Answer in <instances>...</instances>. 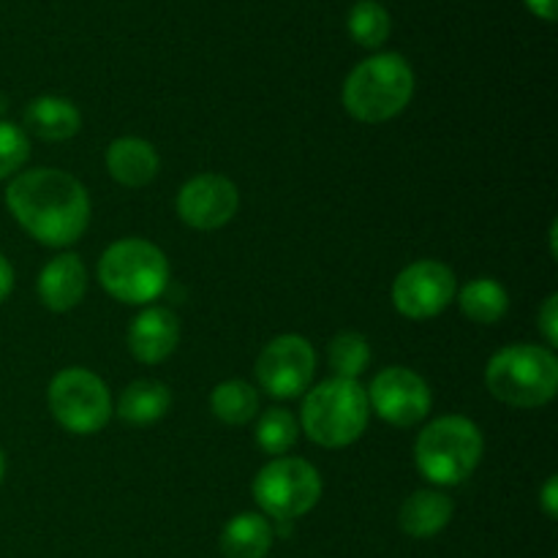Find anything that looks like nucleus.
<instances>
[{
  "instance_id": "9",
  "label": "nucleus",
  "mask_w": 558,
  "mask_h": 558,
  "mask_svg": "<svg viewBox=\"0 0 558 558\" xmlns=\"http://www.w3.org/2000/svg\"><path fill=\"white\" fill-rule=\"evenodd\" d=\"M316 368L314 347L303 336H278L256 360V379L272 398H298L311 387Z\"/></svg>"
},
{
  "instance_id": "21",
  "label": "nucleus",
  "mask_w": 558,
  "mask_h": 558,
  "mask_svg": "<svg viewBox=\"0 0 558 558\" xmlns=\"http://www.w3.org/2000/svg\"><path fill=\"white\" fill-rule=\"evenodd\" d=\"M210 409L221 423L245 425L259 412V396L254 387L243 379H229L213 390Z\"/></svg>"
},
{
  "instance_id": "12",
  "label": "nucleus",
  "mask_w": 558,
  "mask_h": 558,
  "mask_svg": "<svg viewBox=\"0 0 558 558\" xmlns=\"http://www.w3.org/2000/svg\"><path fill=\"white\" fill-rule=\"evenodd\" d=\"M240 194L238 185L223 174H196L180 189L178 194V216L189 227L210 232L229 223L238 213Z\"/></svg>"
},
{
  "instance_id": "14",
  "label": "nucleus",
  "mask_w": 558,
  "mask_h": 558,
  "mask_svg": "<svg viewBox=\"0 0 558 558\" xmlns=\"http://www.w3.org/2000/svg\"><path fill=\"white\" fill-rule=\"evenodd\" d=\"M85 265L74 254H60L38 276V298L54 314H65V311L76 308L82 303V298H85Z\"/></svg>"
},
{
  "instance_id": "2",
  "label": "nucleus",
  "mask_w": 558,
  "mask_h": 558,
  "mask_svg": "<svg viewBox=\"0 0 558 558\" xmlns=\"http://www.w3.org/2000/svg\"><path fill=\"white\" fill-rule=\"evenodd\" d=\"M485 385L496 401L515 409H539L558 390V360L554 349L512 343L496 352L485 368Z\"/></svg>"
},
{
  "instance_id": "10",
  "label": "nucleus",
  "mask_w": 558,
  "mask_h": 558,
  "mask_svg": "<svg viewBox=\"0 0 558 558\" xmlns=\"http://www.w3.org/2000/svg\"><path fill=\"white\" fill-rule=\"evenodd\" d=\"M456 298V272L436 259H420L398 272L392 303L407 319L439 316Z\"/></svg>"
},
{
  "instance_id": "16",
  "label": "nucleus",
  "mask_w": 558,
  "mask_h": 558,
  "mask_svg": "<svg viewBox=\"0 0 558 558\" xmlns=\"http://www.w3.org/2000/svg\"><path fill=\"white\" fill-rule=\"evenodd\" d=\"M25 125L31 134L44 142H63L71 140L82 129L80 109L60 96H41L27 104Z\"/></svg>"
},
{
  "instance_id": "30",
  "label": "nucleus",
  "mask_w": 558,
  "mask_h": 558,
  "mask_svg": "<svg viewBox=\"0 0 558 558\" xmlns=\"http://www.w3.org/2000/svg\"><path fill=\"white\" fill-rule=\"evenodd\" d=\"M3 474H5V458H3V450H0V483H3Z\"/></svg>"
},
{
  "instance_id": "13",
  "label": "nucleus",
  "mask_w": 558,
  "mask_h": 558,
  "mask_svg": "<svg viewBox=\"0 0 558 558\" xmlns=\"http://www.w3.org/2000/svg\"><path fill=\"white\" fill-rule=\"evenodd\" d=\"M180 343V319L169 308H145L129 327V349L140 363H163Z\"/></svg>"
},
{
  "instance_id": "15",
  "label": "nucleus",
  "mask_w": 558,
  "mask_h": 558,
  "mask_svg": "<svg viewBox=\"0 0 558 558\" xmlns=\"http://www.w3.org/2000/svg\"><path fill=\"white\" fill-rule=\"evenodd\" d=\"M161 158L150 142L140 136H120L107 147V169L125 189H142L158 174Z\"/></svg>"
},
{
  "instance_id": "7",
  "label": "nucleus",
  "mask_w": 558,
  "mask_h": 558,
  "mask_svg": "<svg viewBox=\"0 0 558 558\" xmlns=\"http://www.w3.org/2000/svg\"><path fill=\"white\" fill-rule=\"evenodd\" d=\"M254 499L265 515L289 523L322 499V477L303 458H276L254 480Z\"/></svg>"
},
{
  "instance_id": "20",
  "label": "nucleus",
  "mask_w": 558,
  "mask_h": 558,
  "mask_svg": "<svg viewBox=\"0 0 558 558\" xmlns=\"http://www.w3.org/2000/svg\"><path fill=\"white\" fill-rule=\"evenodd\" d=\"M458 305L466 319L477 322V325H496L505 319L507 308H510V294L494 278H477L461 289Z\"/></svg>"
},
{
  "instance_id": "19",
  "label": "nucleus",
  "mask_w": 558,
  "mask_h": 558,
  "mask_svg": "<svg viewBox=\"0 0 558 558\" xmlns=\"http://www.w3.org/2000/svg\"><path fill=\"white\" fill-rule=\"evenodd\" d=\"M172 407V392L163 381L140 379L131 381L118 401L120 420L131 425H150L161 420Z\"/></svg>"
},
{
  "instance_id": "4",
  "label": "nucleus",
  "mask_w": 558,
  "mask_h": 558,
  "mask_svg": "<svg viewBox=\"0 0 558 558\" xmlns=\"http://www.w3.org/2000/svg\"><path fill=\"white\" fill-rule=\"evenodd\" d=\"M368 417L371 407L365 387L357 379L332 376L305 396L300 423L311 441L336 450L357 441L368 428Z\"/></svg>"
},
{
  "instance_id": "23",
  "label": "nucleus",
  "mask_w": 558,
  "mask_h": 558,
  "mask_svg": "<svg viewBox=\"0 0 558 558\" xmlns=\"http://www.w3.org/2000/svg\"><path fill=\"white\" fill-rule=\"evenodd\" d=\"M330 368L336 371L338 379H357L371 365V347L360 332H341L330 341L327 349Z\"/></svg>"
},
{
  "instance_id": "6",
  "label": "nucleus",
  "mask_w": 558,
  "mask_h": 558,
  "mask_svg": "<svg viewBox=\"0 0 558 558\" xmlns=\"http://www.w3.org/2000/svg\"><path fill=\"white\" fill-rule=\"evenodd\" d=\"M98 281L120 303L145 305L167 289L169 262L163 251L147 240H118L98 262Z\"/></svg>"
},
{
  "instance_id": "3",
  "label": "nucleus",
  "mask_w": 558,
  "mask_h": 558,
  "mask_svg": "<svg viewBox=\"0 0 558 558\" xmlns=\"http://www.w3.org/2000/svg\"><path fill=\"white\" fill-rule=\"evenodd\" d=\"M414 93V71L407 58L381 52L354 65L343 82V107L360 123H385L407 109Z\"/></svg>"
},
{
  "instance_id": "29",
  "label": "nucleus",
  "mask_w": 558,
  "mask_h": 558,
  "mask_svg": "<svg viewBox=\"0 0 558 558\" xmlns=\"http://www.w3.org/2000/svg\"><path fill=\"white\" fill-rule=\"evenodd\" d=\"M526 5L532 14L539 16V20H545V22L556 20V0H526Z\"/></svg>"
},
{
  "instance_id": "26",
  "label": "nucleus",
  "mask_w": 558,
  "mask_h": 558,
  "mask_svg": "<svg viewBox=\"0 0 558 558\" xmlns=\"http://www.w3.org/2000/svg\"><path fill=\"white\" fill-rule=\"evenodd\" d=\"M539 330H543L545 336V343H548V349H554L558 343V298L556 294H550L548 300H545V305L539 308Z\"/></svg>"
},
{
  "instance_id": "1",
  "label": "nucleus",
  "mask_w": 558,
  "mask_h": 558,
  "mask_svg": "<svg viewBox=\"0 0 558 558\" xmlns=\"http://www.w3.org/2000/svg\"><path fill=\"white\" fill-rule=\"evenodd\" d=\"M5 207L33 240L52 248L76 243L90 221L85 185L63 169L20 172L5 189Z\"/></svg>"
},
{
  "instance_id": "28",
  "label": "nucleus",
  "mask_w": 558,
  "mask_h": 558,
  "mask_svg": "<svg viewBox=\"0 0 558 558\" xmlns=\"http://www.w3.org/2000/svg\"><path fill=\"white\" fill-rule=\"evenodd\" d=\"M11 289H14V270H11L9 259H5V256L0 254V303H3V300L9 298Z\"/></svg>"
},
{
  "instance_id": "31",
  "label": "nucleus",
  "mask_w": 558,
  "mask_h": 558,
  "mask_svg": "<svg viewBox=\"0 0 558 558\" xmlns=\"http://www.w3.org/2000/svg\"><path fill=\"white\" fill-rule=\"evenodd\" d=\"M5 107H9V101H5V96H3V93H0V114L5 112Z\"/></svg>"
},
{
  "instance_id": "17",
  "label": "nucleus",
  "mask_w": 558,
  "mask_h": 558,
  "mask_svg": "<svg viewBox=\"0 0 558 558\" xmlns=\"http://www.w3.org/2000/svg\"><path fill=\"white\" fill-rule=\"evenodd\" d=\"M452 518V501L447 499L439 490H417L409 496L401 507V532L414 539H428L436 537L441 529L450 523Z\"/></svg>"
},
{
  "instance_id": "22",
  "label": "nucleus",
  "mask_w": 558,
  "mask_h": 558,
  "mask_svg": "<svg viewBox=\"0 0 558 558\" xmlns=\"http://www.w3.org/2000/svg\"><path fill=\"white\" fill-rule=\"evenodd\" d=\"M349 36L365 49H376L390 38V14L376 0H357L349 11Z\"/></svg>"
},
{
  "instance_id": "25",
  "label": "nucleus",
  "mask_w": 558,
  "mask_h": 558,
  "mask_svg": "<svg viewBox=\"0 0 558 558\" xmlns=\"http://www.w3.org/2000/svg\"><path fill=\"white\" fill-rule=\"evenodd\" d=\"M31 156V142L22 129L14 123H0V180L20 172L22 163Z\"/></svg>"
},
{
  "instance_id": "24",
  "label": "nucleus",
  "mask_w": 558,
  "mask_h": 558,
  "mask_svg": "<svg viewBox=\"0 0 558 558\" xmlns=\"http://www.w3.org/2000/svg\"><path fill=\"white\" fill-rule=\"evenodd\" d=\"M298 441V420L287 409H267L256 423V445L267 456H283Z\"/></svg>"
},
{
  "instance_id": "5",
  "label": "nucleus",
  "mask_w": 558,
  "mask_h": 558,
  "mask_svg": "<svg viewBox=\"0 0 558 558\" xmlns=\"http://www.w3.org/2000/svg\"><path fill=\"white\" fill-rule=\"evenodd\" d=\"M483 434L466 417H439L423 428L414 445L420 474L436 485H461L483 458Z\"/></svg>"
},
{
  "instance_id": "8",
  "label": "nucleus",
  "mask_w": 558,
  "mask_h": 558,
  "mask_svg": "<svg viewBox=\"0 0 558 558\" xmlns=\"http://www.w3.org/2000/svg\"><path fill=\"white\" fill-rule=\"evenodd\" d=\"M49 412L69 434L90 436L112 417V398L96 374L65 368L49 381Z\"/></svg>"
},
{
  "instance_id": "27",
  "label": "nucleus",
  "mask_w": 558,
  "mask_h": 558,
  "mask_svg": "<svg viewBox=\"0 0 558 558\" xmlns=\"http://www.w3.org/2000/svg\"><path fill=\"white\" fill-rule=\"evenodd\" d=\"M539 505H543L545 515H548V518L558 515V480L556 477H550L548 483H545L543 499H539Z\"/></svg>"
},
{
  "instance_id": "11",
  "label": "nucleus",
  "mask_w": 558,
  "mask_h": 558,
  "mask_svg": "<svg viewBox=\"0 0 558 558\" xmlns=\"http://www.w3.org/2000/svg\"><path fill=\"white\" fill-rule=\"evenodd\" d=\"M365 396H368V407L398 428L417 425L430 412V390L425 379L401 365H390L376 374Z\"/></svg>"
},
{
  "instance_id": "18",
  "label": "nucleus",
  "mask_w": 558,
  "mask_h": 558,
  "mask_svg": "<svg viewBox=\"0 0 558 558\" xmlns=\"http://www.w3.org/2000/svg\"><path fill=\"white\" fill-rule=\"evenodd\" d=\"M272 548V526L265 515H234L221 532V550L227 558H265Z\"/></svg>"
}]
</instances>
